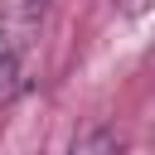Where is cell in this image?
Segmentation results:
<instances>
[{"mask_svg":"<svg viewBox=\"0 0 155 155\" xmlns=\"http://www.w3.org/2000/svg\"><path fill=\"white\" fill-rule=\"evenodd\" d=\"M44 5H48V0H29V10H34V15H39V10H44Z\"/></svg>","mask_w":155,"mask_h":155,"instance_id":"4","label":"cell"},{"mask_svg":"<svg viewBox=\"0 0 155 155\" xmlns=\"http://www.w3.org/2000/svg\"><path fill=\"white\" fill-rule=\"evenodd\" d=\"M150 5L155 0H116V15L121 19H140V15H150Z\"/></svg>","mask_w":155,"mask_h":155,"instance_id":"3","label":"cell"},{"mask_svg":"<svg viewBox=\"0 0 155 155\" xmlns=\"http://www.w3.org/2000/svg\"><path fill=\"white\" fill-rule=\"evenodd\" d=\"M19 87H24V63H19L15 48H5L0 53V102H10Z\"/></svg>","mask_w":155,"mask_h":155,"instance_id":"1","label":"cell"},{"mask_svg":"<svg viewBox=\"0 0 155 155\" xmlns=\"http://www.w3.org/2000/svg\"><path fill=\"white\" fill-rule=\"evenodd\" d=\"M116 150H121V145H116V136H111L107 126H97V131H87V136H78L68 155H116Z\"/></svg>","mask_w":155,"mask_h":155,"instance_id":"2","label":"cell"}]
</instances>
